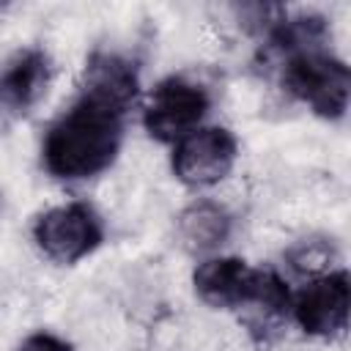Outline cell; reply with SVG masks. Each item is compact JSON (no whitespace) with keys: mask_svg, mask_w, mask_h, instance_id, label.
I'll return each mask as SVG.
<instances>
[{"mask_svg":"<svg viewBox=\"0 0 351 351\" xmlns=\"http://www.w3.org/2000/svg\"><path fill=\"white\" fill-rule=\"evenodd\" d=\"M282 90L304 104L313 115L324 121H340L348 112L351 99V71L343 58L329 47L293 52L274 60Z\"/></svg>","mask_w":351,"mask_h":351,"instance_id":"2","label":"cell"},{"mask_svg":"<svg viewBox=\"0 0 351 351\" xmlns=\"http://www.w3.org/2000/svg\"><path fill=\"white\" fill-rule=\"evenodd\" d=\"M126 115L112 104L77 93L41 137V167L66 184L107 173L121 154Z\"/></svg>","mask_w":351,"mask_h":351,"instance_id":"1","label":"cell"},{"mask_svg":"<svg viewBox=\"0 0 351 351\" xmlns=\"http://www.w3.org/2000/svg\"><path fill=\"white\" fill-rule=\"evenodd\" d=\"M351 310V277L343 266L307 280L291 296V321L315 340H332L346 332Z\"/></svg>","mask_w":351,"mask_h":351,"instance_id":"6","label":"cell"},{"mask_svg":"<svg viewBox=\"0 0 351 351\" xmlns=\"http://www.w3.org/2000/svg\"><path fill=\"white\" fill-rule=\"evenodd\" d=\"M38 252L60 266H74L104 244V219L85 200H66L44 208L30 228Z\"/></svg>","mask_w":351,"mask_h":351,"instance_id":"4","label":"cell"},{"mask_svg":"<svg viewBox=\"0 0 351 351\" xmlns=\"http://www.w3.org/2000/svg\"><path fill=\"white\" fill-rule=\"evenodd\" d=\"M0 206H3V195H0Z\"/></svg>","mask_w":351,"mask_h":351,"instance_id":"13","label":"cell"},{"mask_svg":"<svg viewBox=\"0 0 351 351\" xmlns=\"http://www.w3.org/2000/svg\"><path fill=\"white\" fill-rule=\"evenodd\" d=\"M52 82V60L47 49L27 47L0 69V132L27 118L47 96Z\"/></svg>","mask_w":351,"mask_h":351,"instance_id":"8","label":"cell"},{"mask_svg":"<svg viewBox=\"0 0 351 351\" xmlns=\"http://www.w3.org/2000/svg\"><path fill=\"white\" fill-rule=\"evenodd\" d=\"M239 159V140L228 126L203 123L170 145V173L186 189L222 184Z\"/></svg>","mask_w":351,"mask_h":351,"instance_id":"5","label":"cell"},{"mask_svg":"<svg viewBox=\"0 0 351 351\" xmlns=\"http://www.w3.org/2000/svg\"><path fill=\"white\" fill-rule=\"evenodd\" d=\"M211 112V90L206 82L189 74L162 77L145 96L140 121L148 137L173 145L189 132L200 129Z\"/></svg>","mask_w":351,"mask_h":351,"instance_id":"3","label":"cell"},{"mask_svg":"<svg viewBox=\"0 0 351 351\" xmlns=\"http://www.w3.org/2000/svg\"><path fill=\"white\" fill-rule=\"evenodd\" d=\"M77 93L132 112L140 99V66L121 49H93L85 60Z\"/></svg>","mask_w":351,"mask_h":351,"instance_id":"9","label":"cell"},{"mask_svg":"<svg viewBox=\"0 0 351 351\" xmlns=\"http://www.w3.org/2000/svg\"><path fill=\"white\" fill-rule=\"evenodd\" d=\"M16 351H74L71 343L49 329H38V332H30L19 346Z\"/></svg>","mask_w":351,"mask_h":351,"instance_id":"12","label":"cell"},{"mask_svg":"<svg viewBox=\"0 0 351 351\" xmlns=\"http://www.w3.org/2000/svg\"><path fill=\"white\" fill-rule=\"evenodd\" d=\"M176 233L186 252L208 258L217 255L233 236V214L214 197L189 200L176 217Z\"/></svg>","mask_w":351,"mask_h":351,"instance_id":"10","label":"cell"},{"mask_svg":"<svg viewBox=\"0 0 351 351\" xmlns=\"http://www.w3.org/2000/svg\"><path fill=\"white\" fill-rule=\"evenodd\" d=\"M261 271L263 266H252L239 255L217 252L197 261L192 271V288L203 304L214 310L241 313L258 291Z\"/></svg>","mask_w":351,"mask_h":351,"instance_id":"7","label":"cell"},{"mask_svg":"<svg viewBox=\"0 0 351 351\" xmlns=\"http://www.w3.org/2000/svg\"><path fill=\"white\" fill-rule=\"evenodd\" d=\"M282 258H285L288 271L307 282V280H315V277L335 271L340 255H337L335 239L313 233V236H302L299 241H293Z\"/></svg>","mask_w":351,"mask_h":351,"instance_id":"11","label":"cell"}]
</instances>
